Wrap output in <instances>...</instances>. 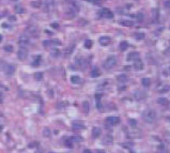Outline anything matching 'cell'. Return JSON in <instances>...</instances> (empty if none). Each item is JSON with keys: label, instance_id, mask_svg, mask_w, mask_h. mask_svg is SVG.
I'll return each instance as SVG.
<instances>
[{"label": "cell", "instance_id": "6da1fadb", "mask_svg": "<svg viewBox=\"0 0 170 153\" xmlns=\"http://www.w3.org/2000/svg\"><path fill=\"white\" fill-rule=\"evenodd\" d=\"M142 117H143L146 122L152 123V122H154L155 119H156V111L153 109H148L142 114Z\"/></svg>", "mask_w": 170, "mask_h": 153}, {"label": "cell", "instance_id": "7a4b0ae2", "mask_svg": "<svg viewBox=\"0 0 170 153\" xmlns=\"http://www.w3.org/2000/svg\"><path fill=\"white\" fill-rule=\"evenodd\" d=\"M25 35L30 38H38L39 37V29L33 25H30L25 29Z\"/></svg>", "mask_w": 170, "mask_h": 153}, {"label": "cell", "instance_id": "3957f363", "mask_svg": "<svg viewBox=\"0 0 170 153\" xmlns=\"http://www.w3.org/2000/svg\"><path fill=\"white\" fill-rule=\"evenodd\" d=\"M116 64H117V58L114 56H110L104 61L103 67H104V69H106V70H110Z\"/></svg>", "mask_w": 170, "mask_h": 153}, {"label": "cell", "instance_id": "277c9868", "mask_svg": "<svg viewBox=\"0 0 170 153\" xmlns=\"http://www.w3.org/2000/svg\"><path fill=\"white\" fill-rule=\"evenodd\" d=\"M55 9V0H44L43 10L46 13H50Z\"/></svg>", "mask_w": 170, "mask_h": 153}, {"label": "cell", "instance_id": "5b68a950", "mask_svg": "<svg viewBox=\"0 0 170 153\" xmlns=\"http://www.w3.org/2000/svg\"><path fill=\"white\" fill-rule=\"evenodd\" d=\"M77 12H78V8L75 7L74 5H71V7L66 10V16H67V18H73L74 16H76Z\"/></svg>", "mask_w": 170, "mask_h": 153}, {"label": "cell", "instance_id": "8992f818", "mask_svg": "<svg viewBox=\"0 0 170 153\" xmlns=\"http://www.w3.org/2000/svg\"><path fill=\"white\" fill-rule=\"evenodd\" d=\"M99 15H101L102 17H104V18H108V19H111V18H113V13H112L110 10H108V9L101 10V12H99Z\"/></svg>", "mask_w": 170, "mask_h": 153}, {"label": "cell", "instance_id": "52a82bcc", "mask_svg": "<svg viewBox=\"0 0 170 153\" xmlns=\"http://www.w3.org/2000/svg\"><path fill=\"white\" fill-rule=\"evenodd\" d=\"M27 56H28V50H27V48L26 47H20L19 49H18V52H17L18 59H20V60H25V59L27 58Z\"/></svg>", "mask_w": 170, "mask_h": 153}, {"label": "cell", "instance_id": "ba28073f", "mask_svg": "<svg viewBox=\"0 0 170 153\" xmlns=\"http://www.w3.org/2000/svg\"><path fill=\"white\" fill-rule=\"evenodd\" d=\"M106 123H107L108 125H110V126L117 125L120 123V118H119V117H108V118L106 119Z\"/></svg>", "mask_w": 170, "mask_h": 153}, {"label": "cell", "instance_id": "9c48e42d", "mask_svg": "<svg viewBox=\"0 0 170 153\" xmlns=\"http://www.w3.org/2000/svg\"><path fill=\"white\" fill-rule=\"evenodd\" d=\"M18 44L20 45V47H25V46H27L29 44V39L28 37H26V35H22V37L18 39Z\"/></svg>", "mask_w": 170, "mask_h": 153}, {"label": "cell", "instance_id": "30bf717a", "mask_svg": "<svg viewBox=\"0 0 170 153\" xmlns=\"http://www.w3.org/2000/svg\"><path fill=\"white\" fill-rule=\"evenodd\" d=\"M139 53H137V52H132V53H129L128 55H127V61H135V60H137V59H139Z\"/></svg>", "mask_w": 170, "mask_h": 153}, {"label": "cell", "instance_id": "8fae6325", "mask_svg": "<svg viewBox=\"0 0 170 153\" xmlns=\"http://www.w3.org/2000/svg\"><path fill=\"white\" fill-rule=\"evenodd\" d=\"M110 42H111V39H110L109 37H101L99 38V44H101L102 46L109 45Z\"/></svg>", "mask_w": 170, "mask_h": 153}, {"label": "cell", "instance_id": "7c38bea8", "mask_svg": "<svg viewBox=\"0 0 170 153\" xmlns=\"http://www.w3.org/2000/svg\"><path fill=\"white\" fill-rule=\"evenodd\" d=\"M134 67L137 71H141V70H143V62L140 59H137V60L134 61Z\"/></svg>", "mask_w": 170, "mask_h": 153}, {"label": "cell", "instance_id": "4fadbf2b", "mask_svg": "<svg viewBox=\"0 0 170 153\" xmlns=\"http://www.w3.org/2000/svg\"><path fill=\"white\" fill-rule=\"evenodd\" d=\"M15 72V67H14L13 64H10L7 67V69H5V73H7L8 76H11L13 75V73Z\"/></svg>", "mask_w": 170, "mask_h": 153}, {"label": "cell", "instance_id": "5bb4252c", "mask_svg": "<svg viewBox=\"0 0 170 153\" xmlns=\"http://www.w3.org/2000/svg\"><path fill=\"white\" fill-rule=\"evenodd\" d=\"M134 96H135L136 100H138V101H139V100L144 99V97H146V95H144L143 92H141V91L137 90V91H135V93H134Z\"/></svg>", "mask_w": 170, "mask_h": 153}, {"label": "cell", "instance_id": "9a60e30c", "mask_svg": "<svg viewBox=\"0 0 170 153\" xmlns=\"http://www.w3.org/2000/svg\"><path fill=\"white\" fill-rule=\"evenodd\" d=\"M99 75H101V72H99V70L96 69V67H94V69L90 72V76H91V77H93V78L99 77Z\"/></svg>", "mask_w": 170, "mask_h": 153}, {"label": "cell", "instance_id": "2e32d148", "mask_svg": "<svg viewBox=\"0 0 170 153\" xmlns=\"http://www.w3.org/2000/svg\"><path fill=\"white\" fill-rule=\"evenodd\" d=\"M101 133H102L101 129H99V127H94V129H92V136H93V138H99V135H101Z\"/></svg>", "mask_w": 170, "mask_h": 153}, {"label": "cell", "instance_id": "e0dca14e", "mask_svg": "<svg viewBox=\"0 0 170 153\" xmlns=\"http://www.w3.org/2000/svg\"><path fill=\"white\" fill-rule=\"evenodd\" d=\"M89 110H90V104H89L88 101H85L84 103H82V111H84L85 114H88Z\"/></svg>", "mask_w": 170, "mask_h": 153}, {"label": "cell", "instance_id": "ac0fdd59", "mask_svg": "<svg viewBox=\"0 0 170 153\" xmlns=\"http://www.w3.org/2000/svg\"><path fill=\"white\" fill-rule=\"evenodd\" d=\"M72 126H73L74 129H85V125L82 124L81 122H79V121H75V122H73Z\"/></svg>", "mask_w": 170, "mask_h": 153}, {"label": "cell", "instance_id": "d6986e66", "mask_svg": "<svg viewBox=\"0 0 170 153\" xmlns=\"http://www.w3.org/2000/svg\"><path fill=\"white\" fill-rule=\"evenodd\" d=\"M129 138H138L140 136V132H137L136 129H134V132H128L127 133Z\"/></svg>", "mask_w": 170, "mask_h": 153}, {"label": "cell", "instance_id": "ffe728a7", "mask_svg": "<svg viewBox=\"0 0 170 153\" xmlns=\"http://www.w3.org/2000/svg\"><path fill=\"white\" fill-rule=\"evenodd\" d=\"M119 48H120L121 52H125V50L128 48V43H127L126 41H123L120 43V46H119Z\"/></svg>", "mask_w": 170, "mask_h": 153}, {"label": "cell", "instance_id": "44dd1931", "mask_svg": "<svg viewBox=\"0 0 170 153\" xmlns=\"http://www.w3.org/2000/svg\"><path fill=\"white\" fill-rule=\"evenodd\" d=\"M141 82H142V86L143 87H146V88H149V87L151 86V79L150 78H142V80H141Z\"/></svg>", "mask_w": 170, "mask_h": 153}, {"label": "cell", "instance_id": "7402d4cb", "mask_svg": "<svg viewBox=\"0 0 170 153\" xmlns=\"http://www.w3.org/2000/svg\"><path fill=\"white\" fill-rule=\"evenodd\" d=\"M157 103L161 104V105H168L169 104V101H168L167 99H165V97H159V99H157Z\"/></svg>", "mask_w": 170, "mask_h": 153}, {"label": "cell", "instance_id": "603a6c76", "mask_svg": "<svg viewBox=\"0 0 170 153\" xmlns=\"http://www.w3.org/2000/svg\"><path fill=\"white\" fill-rule=\"evenodd\" d=\"M71 81L73 82V84H79V82L81 81V79H80V77L78 75H73L71 77Z\"/></svg>", "mask_w": 170, "mask_h": 153}, {"label": "cell", "instance_id": "cb8c5ba5", "mask_svg": "<svg viewBox=\"0 0 170 153\" xmlns=\"http://www.w3.org/2000/svg\"><path fill=\"white\" fill-rule=\"evenodd\" d=\"M159 93H166V92H169L170 91V86L169 85H165V86H163L161 89H159Z\"/></svg>", "mask_w": 170, "mask_h": 153}, {"label": "cell", "instance_id": "d4e9b609", "mask_svg": "<svg viewBox=\"0 0 170 153\" xmlns=\"http://www.w3.org/2000/svg\"><path fill=\"white\" fill-rule=\"evenodd\" d=\"M121 25H123V26H125V27H132V26H134V23L132 22V20H122Z\"/></svg>", "mask_w": 170, "mask_h": 153}, {"label": "cell", "instance_id": "484cf974", "mask_svg": "<svg viewBox=\"0 0 170 153\" xmlns=\"http://www.w3.org/2000/svg\"><path fill=\"white\" fill-rule=\"evenodd\" d=\"M65 144H66V147H69V148H73V144H74V141L72 138H69V139H65Z\"/></svg>", "mask_w": 170, "mask_h": 153}, {"label": "cell", "instance_id": "4316f807", "mask_svg": "<svg viewBox=\"0 0 170 153\" xmlns=\"http://www.w3.org/2000/svg\"><path fill=\"white\" fill-rule=\"evenodd\" d=\"M15 11H16V13H18V14H24L25 12V9L23 7H20V5H17V7L15 8Z\"/></svg>", "mask_w": 170, "mask_h": 153}, {"label": "cell", "instance_id": "83f0119b", "mask_svg": "<svg viewBox=\"0 0 170 153\" xmlns=\"http://www.w3.org/2000/svg\"><path fill=\"white\" fill-rule=\"evenodd\" d=\"M127 79H128V78H127V76L126 75H119L118 76V80L119 81H121V82H125V81H127Z\"/></svg>", "mask_w": 170, "mask_h": 153}, {"label": "cell", "instance_id": "f1b7e54d", "mask_svg": "<svg viewBox=\"0 0 170 153\" xmlns=\"http://www.w3.org/2000/svg\"><path fill=\"white\" fill-rule=\"evenodd\" d=\"M34 78H35V80H42L43 79V73H41V72L35 73L34 74Z\"/></svg>", "mask_w": 170, "mask_h": 153}, {"label": "cell", "instance_id": "f546056e", "mask_svg": "<svg viewBox=\"0 0 170 153\" xmlns=\"http://www.w3.org/2000/svg\"><path fill=\"white\" fill-rule=\"evenodd\" d=\"M92 41H91V40H87L86 42H85V47L86 48H88V49H90L91 47H92Z\"/></svg>", "mask_w": 170, "mask_h": 153}, {"label": "cell", "instance_id": "4dcf8cb0", "mask_svg": "<svg viewBox=\"0 0 170 153\" xmlns=\"http://www.w3.org/2000/svg\"><path fill=\"white\" fill-rule=\"evenodd\" d=\"M34 60L35 61H33L32 62V64L33 65H38V64H40V63H41V56H37L34 58Z\"/></svg>", "mask_w": 170, "mask_h": 153}, {"label": "cell", "instance_id": "1f68e13d", "mask_svg": "<svg viewBox=\"0 0 170 153\" xmlns=\"http://www.w3.org/2000/svg\"><path fill=\"white\" fill-rule=\"evenodd\" d=\"M135 16V18L138 20V22H142V19H143V15H142L141 13H138V14H136V15H134Z\"/></svg>", "mask_w": 170, "mask_h": 153}, {"label": "cell", "instance_id": "d6a6232c", "mask_svg": "<svg viewBox=\"0 0 170 153\" xmlns=\"http://www.w3.org/2000/svg\"><path fill=\"white\" fill-rule=\"evenodd\" d=\"M3 49H5V52H8V53H11V52H13V46H11V45H5V47H3Z\"/></svg>", "mask_w": 170, "mask_h": 153}, {"label": "cell", "instance_id": "836d02e7", "mask_svg": "<svg viewBox=\"0 0 170 153\" xmlns=\"http://www.w3.org/2000/svg\"><path fill=\"white\" fill-rule=\"evenodd\" d=\"M43 45L45 46V47H49L50 45H52V41H50V40H46V41L43 42Z\"/></svg>", "mask_w": 170, "mask_h": 153}, {"label": "cell", "instance_id": "e575fe53", "mask_svg": "<svg viewBox=\"0 0 170 153\" xmlns=\"http://www.w3.org/2000/svg\"><path fill=\"white\" fill-rule=\"evenodd\" d=\"M31 5L34 7V8H40L41 7V2H40L39 0H38V1H32V2H31Z\"/></svg>", "mask_w": 170, "mask_h": 153}, {"label": "cell", "instance_id": "d590c367", "mask_svg": "<svg viewBox=\"0 0 170 153\" xmlns=\"http://www.w3.org/2000/svg\"><path fill=\"white\" fill-rule=\"evenodd\" d=\"M135 38L137 40H142V39H144V34H143V33H136Z\"/></svg>", "mask_w": 170, "mask_h": 153}, {"label": "cell", "instance_id": "8d00e7d4", "mask_svg": "<svg viewBox=\"0 0 170 153\" xmlns=\"http://www.w3.org/2000/svg\"><path fill=\"white\" fill-rule=\"evenodd\" d=\"M59 54H60V52H59L58 49H52V57L59 56Z\"/></svg>", "mask_w": 170, "mask_h": 153}, {"label": "cell", "instance_id": "74e56055", "mask_svg": "<svg viewBox=\"0 0 170 153\" xmlns=\"http://www.w3.org/2000/svg\"><path fill=\"white\" fill-rule=\"evenodd\" d=\"M43 134H44V136H48V137H49V136H50V131H49V129H44Z\"/></svg>", "mask_w": 170, "mask_h": 153}, {"label": "cell", "instance_id": "f35d334b", "mask_svg": "<svg viewBox=\"0 0 170 153\" xmlns=\"http://www.w3.org/2000/svg\"><path fill=\"white\" fill-rule=\"evenodd\" d=\"M165 7L167 8L168 10H170V0H166L165 1Z\"/></svg>", "mask_w": 170, "mask_h": 153}, {"label": "cell", "instance_id": "ab89813d", "mask_svg": "<svg viewBox=\"0 0 170 153\" xmlns=\"http://www.w3.org/2000/svg\"><path fill=\"white\" fill-rule=\"evenodd\" d=\"M129 123H131L132 126H136V124H137V122H136L134 119H131V120H129Z\"/></svg>", "mask_w": 170, "mask_h": 153}, {"label": "cell", "instance_id": "60d3db41", "mask_svg": "<svg viewBox=\"0 0 170 153\" xmlns=\"http://www.w3.org/2000/svg\"><path fill=\"white\" fill-rule=\"evenodd\" d=\"M52 44H54V45H61V42L59 41V40H54V41H52Z\"/></svg>", "mask_w": 170, "mask_h": 153}, {"label": "cell", "instance_id": "b9f144b4", "mask_svg": "<svg viewBox=\"0 0 170 153\" xmlns=\"http://www.w3.org/2000/svg\"><path fill=\"white\" fill-rule=\"evenodd\" d=\"M52 28L58 29V28H59V24H57V23H52Z\"/></svg>", "mask_w": 170, "mask_h": 153}, {"label": "cell", "instance_id": "7bdbcfd3", "mask_svg": "<svg viewBox=\"0 0 170 153\" xmlns=\"http://www.w3.org/2000/svg\"><path fill=\"white\" fill-rule=\"evenodd\" d=\"M92 2H94V3H101L103 0H91Z\"/></svg>", "mask_w": 170, "mask_h": 153}, {"label": "cell", "instance_id": "ee69618b", "mask_svg": "<svg viewBox=\"0 0 170 153\" xmlns=\"http://www.w3.org/2000/svg\"><path fill=\"white\" fill-rule=\"evenodd\" d=\"M2 101H3V94L0 92V103H2Z\"/></svg>", "mask_w": 170, "mask_h": 153}, {"label": "cell", "instance_id": "f6af8a7d", "mask_svg": "<svg viewBox=\"0 0 170 153\" xmlns=\"http://www.w3.org/2000/svg\"><path fill=\"white\" fill-rule=\"evenodd\" d=\"M84 153H92V152H91V150H89V149H86V150L84 151Z\"/></svg>", "mask_w": 170, "mask_h": 153}, {"label": "cell", "instance_id": "bcb514c9", "mask_svg": "<svg viewBox=\"0 0 170 153\" xmlns=\"http://www.w3.org/2000/svg\"><path fill=\"white\" fill-rule=\"evenodd\" d=\"M10 20H13V22H15V20H16L15 16H11V17H10Z\"/></svg>", "mask_w": 170, "mask_h": 153}, {"label": "cell", "instance_id": "7dc6e473", "mask_svg": "<svg viewBox=\"0 0 170 153\" xmlns=\"http://www.w3.org/2000/svg\"><path fill=\"white\" fill-rule=\"evenodd\" d=\"M97 153H105V151H103V150H97Z\"/></svg>", "mask_w": 170, "mask_h": 153}, {"label": "cell", "instance_id": "c3c4849f", "mask_svg": "<svg viewBox=\"0 0 170 153\" xmlns=\"http://www.w3.org/2000/svg\"><path fill=\"white\" fill-rule=\"evenodd\" d=\"M2 27L3 28H8V25L7 24H2Z\"/></svg>", "mask_w": 170, "mask_h": 153}, {"label": "cell", "instance_id": "681fc988", "mask_svg": "<svg viewBox=\"0 0 170 153\" xmlns=\"http://www.w3.org/2000/svg\"><path fill=\"white\" fill-rule=\"evenodd\" d=\"M1 41H2V37L0 35V43H1Z\"/></svg>", "mask_w": 170, "mask_h": 153}, {"label": "cell", "instance_id": "f907efd6", "mask_svg": "<svg viewBox=\"0 0 170 153\" xmlns=\"http://www.w3.org/2000/svg\"><path fill=\"white\" fill-rule=\"evenodd\" d=\"M167 53H170V48H168L167 49Z\"/></svg>", "mask_w": 170, "mask_h": 153}, {"label": "cell", "instance_id": "816d5d0a", "mask_svg": "<svg viewBox=\"0 0 170 153\" xmlns=\"http://www.w3.org/2000/svg\"><path fill=\"white\" fill-rule=\"evenodd\" d=\"M1 129H2V126H1V125H0V131H1Z\"/></svg>", "mask_w": 170, "mask_h": 153}, {"label": "cell", "instance_id": "f5cc1de1", "mask_svg": "<svg viewBox=\"0 0 170 153\" xmlns=\"http://www.w3.org/2000/svg\"><path fill=\"white\" fill-rule=\"evenodd\" d=\"M1 86H2V85H1V82H0V87H1Z\"/></svg>", "mask_w": 170, "mask_h": 153}]
</instances>
